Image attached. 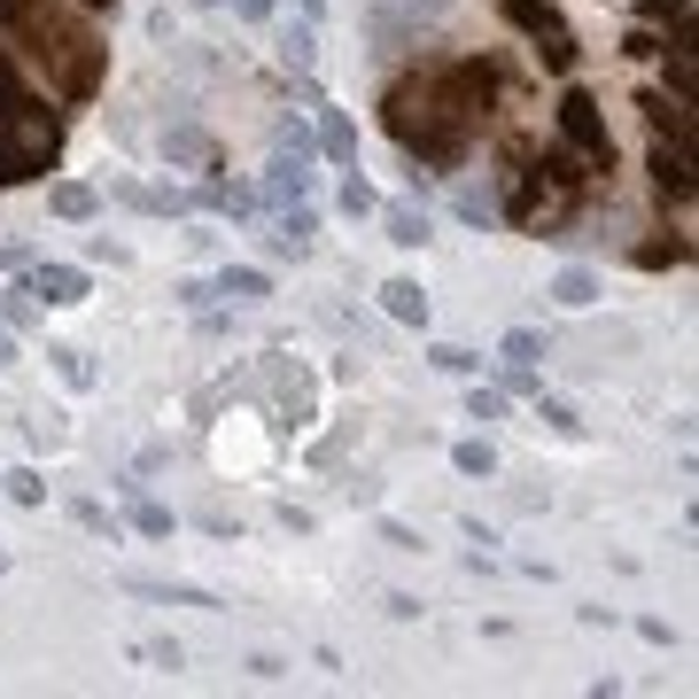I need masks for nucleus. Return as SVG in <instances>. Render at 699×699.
Here are the masks:
<instances>
[{"label": "nucleus", "mask_w": 699, "mask_h": 699, "mask_svg": "<svg viewBox=\"0 0 699 699\" xmlns=\"http://www.w3.org/2000/svg\"><path fill=\"white\" fill-rule=\"evenodd\" d=\"M311 233H319V218H311V210H288V218H280V249H296V256H303V249H311Z\"/></svg>", "instance_id": "15"}, {"label": "nucleus", "mask_w": 699, "mask_h": 699, "mask_svg": "<svg viewBox=\"0 0 699 699\" xmlns=\"http://www.w3.org/2000/svg\"><path fill=\"white\" fill-rule=\"evenodd\" d=\"M482 110H490V70L444 62V70H427V78L389 94V133L404 148H420V163H459L467 140L482 133Z\"/></svg>", "instance_id": "2"}, {"label": "nucleus", "mask_w": 699, "mask_h": 699, "mask_svg": "<svg viewBox=\"0 0 699 699\" xmlns=\"http://www.w3.org/2000/svg\"><path fill=\"white\" fill-rule=\"evenodd\" d=\"M78 9H94V16H102V9H117V0H78Z\"/></svg>", "instance_id": "33"}, {"label": "nucleus", "mask_w": 699, "mask_h": 699, "mask_svg": "<svg viewBox=\"0 0 699 699\" xmlns=\"http://www.w3.org/2000/svg\"><path fill=\"white\" fill-rule=\"evenodd\" d=\"M653 180H661V195H676V203H691V148H653Z\"/></svg>", "instance_id": "7"}, {"label": "nucleus", "mask_w": 699, "mask_h": 699, "mask_svg": "<svg viewBox=\"0 0 699 699\" xmlns=\"http://www.w3.org/2000/svg\"><path fill=\"white\" fill-rule=\"evenodd\" d=\"M451 459H459V474H490V467H497V451H490V444H459Z\"/></svg>", "instance_id": "23"}, {"label": "nucleus", "mask_w": 699, "mask_h": 699, "mask_svg": "<svg viewBox=\"0 0 699 699\" xmlns=\"http://www.w3.org/2000/svg\"><path fill=\"white\" fill-rule=\"evenodd\" d=\"M389 241H397V249H420V241H427V218H420V210H389Z\"/></svg>", "instance_id": "16"}, {"label": "nucleus", "mask_w": 699, "mask_h": 699, "mask_svg": "<svg viewBox=\"0 0 699 699\" xmlns=\"http://www.w3.org/2000/svg\"><path fill=\"white\" fill-rule=\"evenodd\" d=\"M0 47H16L62 102H85L102 85V32L78 0H0Z\"/></svg>", "instance_id": "1"}, {"label": "nucleus", "mask_w": 699, "mask_h": 699, "mask_svg": "<svg viewBox=\"0 0 699 699\" xmlns=\"http://www.w3.org/2000/svg\"><path fill=\"white\" fill-rule=\"evenodd\" d=\"M0 482H9V490H16L24 505H39V497H47V482H39V467H16V474H0Z\"/></svg>", "instance_id": "22"}, {"label": "nucleus", "mask_w": 699, "mask_h": 699, "mask_svg": "<svg viewBox=\"0 0 699 699\" xmlns=\"http://www.w3.org/2000/svg\"><path fill=\"white\" fill-rule=\"evenodd\" d=\"M560 133H568L591 163L615 156V140H606V117H598V102H591V94H568V102H560Z\"/></svg>", "instance_id": "5"}, {"label": "nucleus", "mask_w": 699, "mask_h": 699, "mask_svg": "<svg viewBox=\"0 0 699 699\" xmlns=\"http://www.w3.org/2000/svg\"><path fill=\"white\" fill-rule=\"evenodd\" d=\"M133 529H140V537H171V513L148 505V497H133Z\"/></svg>", "instance_id": "18"}, {"label": "nucleus", "mask_w": 699, "mask_h": 699, "mask_svg": "<svg viewBox=\"0 0 699 699\" xmlns=\"http://www.w3.org/2000/svg\"><path fill=\"white\" fill-rule=\"evenodd\" d=\"M273 148H280V156H296V163H311V125H303V117H288V125L273 133Z\"/></svg>", "instance_id": "14"}, {"label": "nucleus", "mask_w": 699, "mask_h": 699, "mask_svg": "<svg viewBox=\"0 0 699 699\" xmlns=\"http://www.w3.org/2000/svg\"><path fill=\"white\" fill-rule=\"evenodd\" d=\"M280 55H288L296 70H311V55H319V39H311V24H296V32L280 39Z\"/></svg>", "instance_id": "21"}, {"label": "nucleus", "mask_w": 699, "mask_h": 699, "mask_svg": "<svg viewBox=\"0 0 699 699\" xmlns=\"http://www.w3.org/2000/svg\"><path fill=\"white\" fill-rule=\"evenodd\" d=\"M163 148H171V156H180V163H203V156H210V140H203V133H171Z\"/></svg>", "instance_id": "25"}, {"label": "nucleus", "mask_w": 699, "mask_h": 699, "mask_svg": "<svg viewBox=\"0 0 699 699\" xmlns=\"http://www.w3.org/2000/svg\"><path fill=\"white\" fill-rule=\"evenodd\" d=\"M505 358H520V366H529V358H545V342H537L529 326H513V334H505Z\"/></svg>", "instance_id": "24"}, {"label": "nucleus", "mask_w": 699, "mask_h": 699, "mask_svg": "<svg viewBox=\"0 0 699 699\" xmlns=\"http://www.w3.org/2000/svg\"><path fill=\"white\" fill-rule=\"evenodd\" d=\"M381 311L404 319V326H427V296H420V280H389V288H381Z\"/></svg>", "instance_id": "8"}, {"label": "nucleus", "mask_w": 699, "mask_h": 699, "mask_svg": "<svg viewBox=\"0 0 699 699\" xmlns=\"http://www.w3.org/2000/svg\"><path fill=\"white\" fill-rule=\"evenodd\" d=\"M55 210H62V218H94V187H78V180L55 187Z\"/></svg>", "instance_id": "19"}, {"label": "nucleus", "mask_w": 699, "mask_h": 699, "mask_svg": "<svg viewBox=\"0 0 699 699\" xmlns=\"http://www.w3.org/2000/svg\"><path fill=\"white\" fill-rule=\"evenodd\" d=\"M39 303H85V273L78 265H32V280H24Z\"/></svg>", "instance_id": "6"}, {"label": "nucleus", "mask_w": 699, "mask_h": 699, "mask_svg": "<svg viewBox=\"0 0 699 699\" xmlns=\"http://www.w3.org/2000/svg\"><path fill=\"white\" fill-rule=\"evenodd\" d=\"M303 187H311V163L280 156V163H273V180H265V195H273V203H303Z\"/></svg>", "instance_id": "9"}, {"label": "nucleus", "mask_w": 699, "mask_h": 699, "mask_svg": "<svg viewBox=\"0 0 699 699\" xmlns=\"http://www.w3.org/2000/svg\"><path fill=\"white\" fill-rule=\"evenodd\" d=\"M249 676H256V684H280V676H288V661H273V653H256V661H249Z\"/></svg>", "instance_id": "31"}, {"label": "nucleus", "mask_w": 699, "mask_h": 699, "mask_svg": "<svg viewBox=\"0 0 699 699\" xmlns=\"http://www.w3.org/2000/svg\"><path fill=\"white\" fill-rule=\"evenodd\" d=\"M148 661H156V668H171V676H180V668H187V653H180V645H171V638H163V645H148Z\"/></svg>", "instance_id": "30"}, {"label": "nucleus", "mask_w": 699, "mask_h": 699, "mask_svg": "<svg viewBox=\"0 0 699 699\" xmlns=\"http://www.w3.org/2000/svg\"><path fill=\"white\" fill-rule=\"evenodd\" d=\"M62 156V110L24 78V62L0 47V187H24Z\"/></svg>", "instance_id": "3"}, {"label": "nucleus", "mask_w": 699, "mask_h": 699, "mask_svg": "<svg viewBox=\"0 0 699 699\" xmlns=\"http://www.w3.org/2000/svg\"><path fill=\"white\" fill-rule=\"evenodd\" d=\"M427 358H435V366H444V374H482V358H474V350H459V342H435V350H427Z\"/></svg>", "instance_id": "17"}, {"label": "nucleus", "mask_w": 699, "mask_h": 699, "mask_svg": "<svg viewBox=\"0 0 699 699\" xmlns=\"http://www.w3.org/2000/svg\"><path fill=\"white\" fill-rule=\"evenodd\" d=\"M381 9H404V16H427L435 24V16H451V0H381Z\"/></svg>", "instance_id": "27"}, {"label": "nucleus", "mask_w": 699, "mask_h": 699, "mask_svg": "<svg viewBox=\"0 0 699 699\" xmlns=\"http://www.w3.org/2000/svg\"><path fill=\"white\" fill-rule=\"evenodd\" d=\"M233 9H241V16H256V24H265V16H273V0H233Z\"/></svg>", "instance_id": "32"}, {"label": "nucleus", "mask_w": 699, "mask_h": 699, "mask_svg": "<svg viewBox=\"0 0 699 699\" xmlns=\"http://www.w3.org/2000/svg\"><path fill=\"white\" fill-rule=\"evenodd\" d=\"M505 24L529 32V39H537V55H545L552 70H575V32L545 9V0H505Z\"/></svg>", "instance_id": "4"}, {"label": "nucleus", "mask_w": 699, "mask_h": 699, "mask_svg": "<svg viewBox=\"0 0 699 699\" xmlns=\"http://www.w3.org/2000/svg\"><path fill=\"white\" fill-rule=\"evenodd\" d=\"M552 296H560L568 311H583V303H598V280H591V273H560V280H552Z\"/></svg>", "instance_id": "13"}, {"label": "nucleus", "mask_w": 699, "mask_h": 699, "mask_svg": "<svg viewBox=\"0 0 699 699\" xmlns=\"http://www.w3.org/2000/svg\"><path fill=\"white\" fill-rule=\"evenodd\" d=\"M342 210H381V195L366 180H342Z\"/></svg>", "instance_id": "28"}, {"label": "nucleus", "mask_w": 699, "mask_h": 699, "mask_svg": "<svg viewBox=\"0 0 699 699\" xmlns=\"http://www.w3.org/2000/svg\"><path fill=\"white\" fill-rule=\"evenodd\" d=\"M497 412H505L497 389H474V397H467V420H497Z\"/></svg>", "instance_id": "29"}, {"label": "nucleus", "mask_w": 699, "mask_h": 699, "mask_svg": "<svg viewBox=\"0 0 699 699\" xmlns=\"http://www.w3.org/2000/svg\"><path fill=\"white\" fill-rule=\"evenodd\" d=\"M55 366H62L70 389H94V366H85V350H55Z\"/></svg>", "instance_id": "20"}, {"label": "nucleus", "mask_w": 699, "mask_h": 699, "mask_svg": "<svg viewBox=\"0 0 699 699\" xmlns=\"http://www.w3.org/2000/svg\"><path fill=\"white\" fill-rule=\"evenodd\" d=\"M140 598H163V606H218L210 591H187V583H133Z\"/></svg>", "instance_id": "12"}, {"label": "nucleus", "mask_w": 699, "mask_h": 699, "mask_svg": "<svg viewBox=\"0 0 699 699\" xmlns=\"http://www.w3.org/2000/svg\"><path fill=\"white\" fill-rule=\"evenodd\" d=\"M645 117H653V133H676V140H691V102H668V94H645Z\"/></svg>", "instance_id": "11"}, {"label": "nucleus", "mask_w": 699, "mask_h": 699, "mask_svg": "<svg viewBox=\"0 0 699 699\" xmlns=\"http://www.w3.org/2000/svg\"><path fill=\"white\" fill-rule=\"evenodd\" d=\"M303 9H311V16H319V0H303Z\"/></svg>", "instance_id": "34"}, {"label": "nucleus", "mask_w": 699, "mask_h": 699, "mask_svg": "<svg viewBox=\"0 0 699 699\" xmlns=\"http://www.w3.org/2000/svg\"><path fill=\"white\" fill-rule=\"evenodd\" d=\"M32 311H39V296H32V288H16L9 303H0V319H9V326H32Z\"/></svg>", "instance_id": "26"}, {"label": "nucleus", "mask_w": 699, "mask_h": 699, "mask_svg": "<svg viewBox=\"0 0 699 699\" xmlns=\"http://www.w3.org/2000/svg\"><path fill=\"white\" fill-rule=\"evenodd\" d=\"M218 296H233V303H265L273 280H265V273H249V265H226V273H218Z\"/></svg>", "instance_id": "10"}]
</instances>
